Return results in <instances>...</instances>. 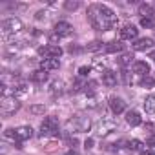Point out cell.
Listing matches in <instances>:
<instances>
[{
  "instance_id": "obj_1",
  "label": "cell",
  "mask_w": 155,
  "mask_h": 155,
  "mask_svg": "<svg viewBox=\"0 0 155 155\" xmlns=\"http://www.w3.org/2000/svg\"><path fill=\"white\" fill-rule=\"evenodd\" d=\"M88 20L97 31H110L117 26V15L104 4H91L88 8Z\"/></svg>"
},
{
  "instance_id": "obj_2",
  "label": "cell",
  "mask_w": 155,
  "mask_h": 155,
  "mask_svg": "<svg viewBox=\"0 0 155 155\" xmlns=\"http://www.w3.org/2000/svg\"><path fill=\"white\" fill-rule=\"evenodd\" d=\"M18 108H20V102L15 99V95L13 97H2V102H0V111H2V115L9 117V115L17 113Z\"/></svg>"
},
{
  "instance_id": "obj_3",
  "label": "cell",
  "mask_w": 155,
  "mask_h": 155,
  "mask_svg": "<svg viewBox=\"0 0 155 155\" xmlns=\"http://www.w3.org/2000/svg\"><path fill=\"white\" fill-rule=\"evenodd\" d=\"M40 133L42 137H51V135H57L58 133V120L55 117H46L40 124Z\"/></svg>"
},
{
  "instance_id": "obj_4",
  "label": "cell",
  "mask_w": 155,
  "mask_h": 155,
  "mask_svg": "<svg viewBox=\"0 0 155 155\" xmlns=\"http://www.w3.org/2000/svg\"><path fill=\"white\" fill-rule=\"evenodd\" d=\"M68 126L69 128H73V131H88L90 130V126H91V122H90V119H86V117H75V119H71L69 122H68Z\"/></svg>"
},
{
  "instance_id": "obj_5",
  "label": "cell",
  "mask_w": 155,
  "mask_h": 155,
  "mask_svg": "<svg viewBox=\"0 0 155 155\" xmlns=\"http://www.w3.org/2000/svg\"><path fill=\"white\" fill-rule=\"evenodd\" d=\"M38 55L44 57V58H58L62 55V49L55 44H49V46H40L38 48Z\"/></svg>"
},
{
  "instance_id": "obj_6",
  "label": "cell",
  "mask_w": 155,
  "mask_h": 155,
  "mask_svg": "<svg viewBox=\"0 0 155 155\" xmlns=\"http://www.w3.org/2000/svg\"><path fill=\"white\" fill-rule=\"evenodd\" d=\"M22 29V22L18 18H8L4 24H2V33L4 35H15Z\"/></svg>"
},
{
  "instance_id": "obj_7",
  "label": "cell",
  "mask_w": 155,
  "mask_h": 155,
  "mask_svg": "<svg viewBox=\"0 0 155 155\" xmlns=\"http://www.w3.org/2000/svg\"><path fill=\"white\" fill-rule=\"evenodd\" d=\"M33 137V130L31 126H20L15 130V140H17V148H20V142L22 140H28Z\"/></svg>"
},
{
  "instance_id": "obj_8",
  "label": "cell",
  "mask_w": 155,
  "mask_h": 155,
  "mask_svg": "<svg viewBox=\"0 0 155 155\" xmlns=\"http://www.w3.org/2000/svg\"><path fill=\"white\" fill-rule=\"evenodd\" d=\"M73 33V26L68 22H57L55 24V35L58 37H69Z\"/></svg>"
},
{
  "instance_id": "obj_9",
  "label": "cell",
  "mask_w": 155,
  "mask_h": 155,
  "mask_svg": "<svg viewBox=\"0 0 155 155\" xmlns=\"http://www.w3.org/2000/svg\"><path fill=\"white\" fill-rule=\"evenodd\" d=\"M137 33H139V29H137L135 26L128 24V26H124V28L120 29V38H122V40H135V38H137Z\"/></svg>"
},
{
  "instance_id": "obj_10",
  "label": "cell",
  "mask_w": 155,
  "mask_h": 155,
  "mask_svg": "<svg viewBox=\"0 0 155 155\" xmlns=\"http://www.w3.org/2000/svg\"><path fill=\"white\" fill-rule=\"evenodd\" d=\"M110 108H111V111H113L115 115H119V113H122V111L126 110V102H124L120 97H111V99H110Z\"/></svg>"
},
{
  "instance_id": "obj_11",
  "label": "cell",
  "mask_w": 155,
  "mask_h": 155,
  "mask_svg": "<svg viewBox=\"0 0 155 155\" xmlns=\"http://www.w3.org/2000/svg\"><path fill=\"white\" fill-rule=\"evenodd\" d=\"M102 84L108 86V88L117 86V73H113L111 69H106V71L102 73Z\"/></svg>"
},
{
  "instance_id": "obj_12",
  "label": "cell",
  "mask_w": 155,
  "mask_h": 155,
  "mask_svg": "<svg viewBox=\"0 0 155 155\" xmlns=\"http://www.w3.org/2000/svg\"><path fill=\"white\" fill-rule=\"evenodd\" d=\"M153 46V38H139V40H135V44H133V49L135 51H146V49H150Z\"/></svg>"
},
{
  "instance_id": "obj_13",
  "label": "cell",
  "mask_w": 155,
  "mask_h": 155,
  "mask_svg": "<svg viewBox=\"0 0 155 155\" xmlns=\"http://www.w3.org/2000/svg\"><path fill=\"white\" fill-rule=\"evenodd\" d=\"M58 64H60V62H58V58H44V60L40 62V69L48 73V71L57 69V68H58Z\"/></svg>"
},
{
  "instance_id": "obj_14",
  "label": "cell",
  "mask_w": 155,
  "mask_h": 155,
  "mask_svg": "<svg viewBox=\"0 0 155 155\" xmlns=\"http://www.w3.org/2000/svg\"><path fill=\"white\" fill-rule=\"evenodd\" d=\"M133 71H135L137 75L146 77V75H150V64H148V62H144V60H139V62H135V64H133Z\"/></svg>"
},
{
  "instance_id": "obj_15",
  "label": "cell",
  "mask_w": 155,
  "mask_h": 155,
  "mask_svg": "<svg viewBox=\"0 0 155 155\" xmlns=\"http://www.w3.org/2000/svg\"><path fill=\"white\" fill-rule=\"evenodd\" d=\"M31 81H33L35 84H44V82L48 81V73H46V71H42V69L33 71V73H31Z\"/></svg>"
},
{
  "instance_id": "obj_16",
  "label": "cell",
  "mask_w": 155,
  "mask_h": 155,
  "mask_svg": "<svg viewBox=\"0 0 155 155\" xmlns=\"http://www.w3.org/2000/svg\"><path fill=\"white\" fill-rule=\"evenodd\" d=\"M126 122H128L130 126H139V124H140V115H139L137 111H128Z\"/></svg>"
},
{
  "instance_id": "obj_17",
  "label": "cell",
  "mask_w": 155,
  "mask_h": 155,
  "mask_svg": "<svg viewBox=\"0 0 155 155\" xmlns=\"http://www.w3.org/2000/svg\"><path fill=\"white\" fill-rule=\"evenodd\" d=\"M144 110H146V113H155V95H150V97H146V101H144Z\"/></svg>"
},
{
  "instance_id": "obj_18",
  "label": "cell",
  "mask_w": 155,
  "mask_h": 155,
  "mask_svg": "<svg viewBox=\"0 0 155 155\" xmlns=\"http://www.w3.org/2000/svg\"><path fill=\"white\" fill-rule=\"evenodd\" d=\"M139 13L142 15V18L144 17H155V11H153V8L150 4H140L139 6Z\"/></svg>"
},
{
  "instance_id": "obj_19",
  "label": "cell",
  "mask_w": 155,
  "mask_h": 155,
  "mask_svg": "<svg viewBox=\"0 0 155 155\" xmlns=\"http://www.w3.org/2000/svg\"><path fill=\"white\" fill-rule=\"evenodd\" d=\"M122 44L120 42H117V40H113V42H108V46H106V51L108 53H117V51H122Z\"/></svg>"
},
{
  "instance_id": "obj_20",
  "label": "cell",
  "mask_w": 155,
  "mask_h": 155,
  "mask_svg": "<svg viewBox=\"0 0 155 155\" xmlns=\"http://www.w3.org/2000/svg\"><path fill=\"white\" fill-rule=\"evenodd\" d=\"M140 26L146 28V29L155 28V17H144V18H140Z\"/></svg>"
},
{
  "instance_id": "obj_21",
  "label": "cell",
  "mask_w": 155,
  "mask_h": 155,
  "mask_svg": "<svg viewBox=\"0 0 155 155\" xmlns=\"http://www.w3.org/2000/svg\"><path fill=\"white\" fill-rule=\"evenodd\" d=\"M140 86L142 88H153L155 86V79H153V77H150V75H146V77H142V79H140Z\"/></svg>"
},
{
  "instance_id": "obj_22",
  "label": "cell",
  "mask_w": 155,
  "mask_h": 155,
  "mask_svg": "<svg viewBox=\"0 0 155 155\" xmlns=\"http://www.w3.org/2000/svg\"><path fill=\"white\" fill-rule=\"evenodd\" d=\"M140 140H137V139H131V140H126V148L130 150V151H137V150H140Z\"/></svg>"
},
{
  "instance_id": "obj_23",
  "label": "cell",
  "mask_w": 155,
  "mask_h": 155,
  "mask_svg": "<svg viewBox=\"0 0 155 155\" xmlns=\"http://www.w3.org/2000/svg\"><path fill=\"white\" fill-rule=\"evenodd\" d=\"M131 62H133V55H131V53H124V55L119 58V64H120V66H130Z\"/></svg>"
},
{
  "instance_id": "obj_24",
  "label": "cell",
  "mask_w": 155,
  "mask_h": 155,
  "mask_svg": "<svg viewBox=\"0 0 155 155\" xmlns=\"http://www.w3.org/2000/svg\"><path fill=\"white\" fill-rule=\"evenodd\" d=\"M79 2H77V0H68V2L64 4V8L68 9V11H75V9H79Z\"/></svg>"
},
{
  "instance_id": "obj_25",
  "label": "cell",
  "mask_w": 155,
  "mask_h": 155,
  "mask_svg": "<svg viewBox=\"0 0 155 155\" xmlns=\"http://www.w3.org/2000/svg\"><path fill=\"white\" fill-rule=\"evenodd\" d=\"M102 48V44L99 42V40H93L90 46H88V51H95V49H101Z\"/></svg>"
},
{
  "instance_id": "obj_26",
  "label": "cell",
  "mask_w": 155,
  "mask_h": 155,
  "mask_svg": "<svg viewBox=\"0 0 155 155\" xmlns=\"http://www.w3.org/2000/svg\"><path fill=\"white\" fill-rule=\"evenodd\" d=\"M88 73H90V68H86V66H82V68L79 69V75H81V77H88Z\"/></svg>"
},
{
  "instance_id": "obj_27",
  "label": "cell",
  "mask_w": 155,
  "mask_h": 155,
  "mask_svg": "<svg viewBox=\"0 0 155 155\" xmlns=\"http://www.w3.org/2000/svg\"><path fill=\"white\" fill-rule=\"evenodd\" d=\"M31 113H44V106H31Z\"/></svg>"
},
{
  "instance_id": "obj_28",
  "label": "cell",
  "mask_w": 155,
  "mask_h": 155,
  "mask_svg": "<svg viewBox=\"0 0 155 155\" xmlns=\"http://www.w3.org/2000/svg\"><path fill=\"white\" fill-rule=\"evenodd\" d=\"M75 88H73V91H79L82 86H86V84H82V81H75V84H73Z\"/></svg>"
},
{
  "instance_id": "obj_29",
  "label": "cell",
  "mask_w": 155,
  "mask_h": 155,
  "mask_svg": "<svg viewBox=\"0 0 155 155\" xmlns=\"http://www.w3.org/2000/svg\"><path fill=\"white\" fill-rule=\"evenodd\" d=\"M122 79H124V82H126V84H131V81H130V75H128V71H122Z\"/></svg>"
},
{
  "instance_id": "obj_30",
  "label": "cell",
  "mask_w": 155,
  "mask_h": 155,
  "mask_svg": "<svg viewBox=\"0 0 155 155\" xmlns=\"http://www.w3.org/2000/svg\"><path fill=\"white\" fill-rule=\"evenodd\" d=\"M146 142H148V146H153V148H155V135H151Z\"/></svg>"
},
{
  "instance_id": "obj_31",
  "label": "cell",
  "mask_w": 155,
  "mask_h": 155,
  "mask_svg": "<svg viewBox=\"0 0 155 155\" xmlns=\"http://www.w3.org/2000/svg\"><path fill=\"white\" fill-rule=\"evenodd\" d=\"M91 146H93V140H91V139H88V140H86V148H91Z\"/></svg>"
},
{
  "instance_id": "obj_32",
  "label": "cell",
  "mask_w": 155,
  "mask_h": 155,
  "mask_svg": "<svg viewBox=\"0 0 155 155\" xmlns=\"http://www.w3.org/2000/svg\"><path fill=\"white\" fill-rule=\"evenodd\" d=\"M140 155H153V151H150V150H146V151H140Z\"/></svg>"
},
{
  "instance_id": "obj_33",
  "label": "cell",
  "mask_w": 155,
  "mask_h": 155,
  "mask_svg": "<svg viewBox=\"0 0 155 155\" xmlns=\"http://www.w3.org/2000/svg\"><path fill=\"white\" fill-rule=\"evenodd\" d=\"M150 58H151V60L155 62V51H151V55H150Z\"/></svg>"
},
{
  "instance_id": "obj_34",
  "label": "cell",
  "mask_w": 155,
  "mask_h": 155,
  "mask_svg": "<svg viewBox=\"0 0 155 155\" xmlns=\"http://www.w3.org/2000/svg\"><path fill=\"white\" fill-rule=\"evenodd\" d=\"M68 155H79V153H77V151L73 150V151H68Z\"/></svg>"
}]
</instances>
